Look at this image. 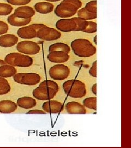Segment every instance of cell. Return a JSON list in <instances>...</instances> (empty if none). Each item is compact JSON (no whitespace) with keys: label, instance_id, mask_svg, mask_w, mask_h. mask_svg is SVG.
Masks as SVG:
<instances>
[{"label":"cell","instance_id":"836d02e7","mask_svg":"<svg viewBox=\"0 0 131 148\" xmlns=\"http://www.w3.org/2000/svg\"><path fill=\"white\" fill-rule=\"evenodd\" d=\"M26 114H46V112L41 110H31L28 111Z\"/></svg>","mask_w":131,"mask_h":148},{"label":"cell","instance_id":"d6a6232c","mask_svg":"<svg viewBox=\"0 0 131 148\" xmlns=\"http://www.w3.org/2000/svg\"><path fill=\"white\" fill-rule=\"evenodd\" d=\"M89 74L94 77H97V61H94L89 70Z\"/></svg>","mask_w":131,"mask_h":148},{"label":"cell","instance_id":"cb8c5ba5","mask_svg":"<svg viewBox=\"0 0 131 148\" xmlns=\"http://www.w3.org/2000/svg\"><path fill=\"white\" fill-rule=\"evenodd\" d=\"M11 88L8 81L5 78L0 77V95H5L8 93Z\"/></svg>","mask_w":131,"mask_h":148},{"label":"cell","instance_id":"d590c367","mask_svg":"<svg viewBox=\"0 0 131 148\" xmlns=\"http://www.w3.org/2000/svg\"><path fill=\"white\" fill-rule=\"evenodd\" d=\"M6 63L4 60H2V59H0V66H2V65H5Z\"/></svg>","mask_w":131,"mask_h":148},{"label":"cell","instance_id":"7a4b0ae2","mask_svg":"<svg viewBox=\"0 0 131 148\" xmlns=\"http://www.w3.org/2000/svg\"><path fill=\"white\" fill-rule=\"evenodd\" d=\"M81 6L80 0H63L56 6L54 13L60 18H70L74 16Z\"/></svg>","mask_w":131,"mask_h":148},{"label":"cell","instance_id":"6da1fadb","mask_svg":"<svg viewBox=\"0 0 131 148\" xmlns=\"http://www.w3.org/2000/svg\"><path fill=\"white\" fill-rule=\"evenodd\" d=\"M71 48L75 55L80 58H89L94 55L97 49L89 40L78 38L73 40L71 44Z\"/></svg>","mask_w":131,"mask_h":148},{"label":"cell","instance_id":"83f0119b","mask_svg":"<svg viewBox=\"0 0 131 148\" xmlns=\"http://www.w3.org/2000/svg\"><path fill=\"white\" fill-rule=\"evenodd\" d=\"M13 11L11 5L7 3H0V16H8Z\"/></svg>","mask_w":131,"mask_h":148},{"label":"cell","instance_id":"74e56055","mask_svg":"<svg viewBox=\"0 0 131 148\" xmlns=\"http://www.w3.org/2000/svg\"><path fill=\"white\" fill-rule=\"evenodd\" d=\"M96 38H97V36H95V37H94V43H96H96H97V42H96Z\"/></svg>","mask_w":131,"mask_h":148},{"label":"cell","instance_id":"4316f807","mask_svg":"<svg viewBox=\"0 0 131 148\" xmlns=\"http://www.w3.org/2000/svg\"><path fill=\"white\" fill-rule=\"evenodd\" d=\"M39 86L49 87L55 90L57 92H58L59 90V87L58 84L52 80H44L39 84Z\"/></svg>","mask_w":131,"mask_h":148},{"label":"cell","instance_id":"e575fe53","mask_svg":"<svg viewBox=\"0 0 131 148\" xmlns=\"http://www.w3.org/2000/svg\"><path fill=\"white\" fill-rule=\"evenodd\" d=\"M97 88V84H94V85L92 86V88H91L92 92V93L94 94V95H97V92H96V89L97 88Z\"/></svg>","mask_w":131,"mask_h":148},{"label":"cell","instance_id":"d4e9b609","mask_svg":"<svg viewBox=\"0 0 131 148\" xmlns=\"http://www.w3.org/2000/svg\"><path fill=\"white\" fill-rule=\"evenodd\" d=\"M73 19L77 25L75 32H83L88 27V21L79 17H74L73 18Z\"/></svg>","mask_w":131,"mask_h":148},{"label":"cell","instance_id":"ba28073f","mask_svg":"<svg viewBox=\"0 0 131 148\" xmlns=\"http://www.w3.org/2000/svg\"><path fill=\"white\" fill-rule=\"evenodd\" d=\"M16 49L20 53L26 55H35L39 52L41 47L37 43L31 41H23L17 44Z\"/></svg>","mask_w":131,"mask_h":148},{"label":"cell","instance_id":"2e32d148","mask_svg":"<svg viewBox=\"0 0 131 148\" xmlns=\"http://www.w3.org/2000/svg\"><path fill=\"white\" fill-rule=\"evenodd\" d=\"M18 37L13 34H6L0 36V46L3 47H11L18 42Z\"/></svg>","mask_w":131,"mask_h":148},{"label":"cell","instance_id":"d6986e66","mask_svg":"<svg viewBox=\"0 0 131 148\" xmlns=\"http://www.w3.org/2000/svg\"><path fill=\"white\" fill-rule=\"evenodd\" d=\"M31 18L29 19H21L16 17L14 14L9 16L7 21L13 27H24L29 24L31 21Z\"/></svg>","mask_w":131,"mask_h":148},{"label":"cell","instance_id":"ffe728a7","mask_svg":"<svg viewBox=\"0 0 131 148\" xmlns=\"http://www.w3.org/2000/svg\"><path fill=\"white\" fill-rule=\"evenodd\" d=\"M35 11L41 14H49L52 12L54 9V5L48 2H38L35 5Z\"/></svg>","mask_w":131,"mask_h":148},{"label":"cell","instance_id":"44dd1931","mask_svg":"<svg viewBox=\"0 0 131 148\" xmlns=\"http://www.w3.org/2000/svg\"><path fill=\"white\" fill-rule=\"evenodd\" d=\"M16 73V69L10 65H3L0 66V77L8 78L13 76Z\"/></svg>","mask_w":131,"mask_h":148},{"label":"cell","instance_id":"5b68a950","mask_svg":"<svg viewBox=\"0 0 131 148\" xmlns=\"http://www.w3.org/2000/svg\"><path fill=\"white\" fill-rule=\"evenodd\" d=\"M13 79L18 84L27 86H35L39 83L41 77L36 73H16Z\"/></svg>","mask_w":131,"mask_h":148},{"label":"cell","instance_id":"4fadbf2b","mask_svg":"<svg viewBox=\"0 0 131 148\" xmlns=\"http://www.w3.org/2000/svg\"><path fill=\"white\" fill-rule=\"evenodd\" d=\"M47 58L52 63L61 64L67 62L69 58V56L63 51H53L49 52Z\"/></svg>","mask_w":131,"mask_h":148},{"label":"cell","instance_id":"8fae6325","mask_svg":"<svg viewBox=\"0 0 131 148\" xmlns=\"http://www.w3.org/2000/svg\"><path fill=\"white\" fill-rule=\"evenodd\" d=\"M76 23L72 18H63L58 20L56 23V27L58 30L63 32H75Z\"/></svg>","mask_w":131,"mask_h":148},{"label":"cell","instance_id":"1f68e13d","mask_svg":"<svg viewBox=\"0 0 131 148\" xmlns=\"http://www.w3.org/2000/svg\"><path fill=\"white\" fill-rule=\"evenodd\" d=\"M9 30L8 24L3 21H0V35L6 34Z\"/></svg>","mask_w":131,"mask_h":148},{"label":"cell","instance_id":"30bf717a","mask_svg":"<svg viewBox=\"0 0 131 148\" xmlns=\"http://www.w3.org/2000/svg\"><path fill=\"white\" fill-rule=\"evenodd\" d=\"M58 93L52 88L38 86L33 90V96L39 101H47L53 99Z\"/></svg>","mask_w":131,"mask_h":148},{"label":"cell","instance_id":"52a82bcc","mask_svg":"<svg viewBox=\"0 0 131 148\" xmlns=\"http://www.w3.org/2000/svg\"><path fill=\"white\" fill-rule=\"evenodd\" d=\"M61 37V33L57 29L46 25L39 29L37 32V37L43 41H52L58 40Z\"/></svg>","mask_w":131,"mask_h":148},{"label":"cell","instance_id":"9a60e30c","mask_svg":"<svg viewBox=\"0 0 131 148\" xmlns=\"http://www.w3.org/2000/svg\"><path fill=\"white\" fill-rule=\"evenodd\" d=\"M13 14L19 18L29 19L35 16V11L30 6H21L17 8Z\"/></svg>","mask_w":131,"mask_h":148},{"label":"cell","instance_id":"f1b7e54d","mask_svg":"<svg viewBox=\"0 0 131 148\" xmlns=\"http://www.w3.org/2000/svg\"><path fill=\"white\" fill-rule=\"evenodd\" d=\"M84 32L88 34H93L97 32V24L94 21H88V25L86 29L84 30Z\"/></svg>","mask_w":131,"mask_h":148},{"label":"cell","instance_id":"3957f363","mask_svg":"<svg viewBox=\"0 0 131 148\" xmlns=\"http://www.w3.org/2000/svg\"><path fill=\"white\" fill-rule=\"evenodd\" d=\"M62 87L64 93L71 98H80L86 94L85 84L78 79H70L65 81Z\"/></svg>","mask_w":131,"mask_h":148},{"label":"cell","instance_id":"8992f818","mask_svg":"<svg viewBox=\"0 0 131 148\" xmlns=\"http://www.w3.org/2000/svg\"><path fill=\"white\" fill-rule=\"evenodd\" d=\"M70 74L67 66L64 64H56L50 68L49 71L50 77L54 80L61 81L66 79Z\"/></svg>","mask_w":131,"mask_h":148},{"label":"cell","instance_id":"603a6c76","mask_svg":"<svg viewBox=\"0 0 131 148\" xmlns=\"http://www.w3.org/2000/svg\"><path fill=\"white\" fill-rule=\"evenodd\" d=\"M77 15L79 18H81L85 21L95 19L97 18V13H92L88 11L85 7L79 10L77 12Z\"/></svg>","mask_w":131,"mask_h":148},{"label":"cell","instance_id":"277c9868","mask_svg":"<svg viewBox=\"0 0 131 148\" xmlns=\"http://www.w3.org/2000/svg\"><path fill=\"white\" fill-rule=\"evenodd\" d=\"M6 64L13 66L27 68L33 64V59L29 56L21 53H11L5 56V60Z\"/></svg>","mask_w":131,"mask_h":148},{"label":"cell","instance_id":"8d00e7d4","mask_svg":"<svg viewBox=\"0 0 131 148\" xmlns=\"http://www.w3.org/2000/svg\"><path fill=\"white\" fill-rule=\"evenodd\" d=\"M48 2H58V1H60L61 0H45Z\"/></svg>","mask_w":131,"mask_h":148},{"label":"cell","instance_id":"9c48e42d","mask_svg":"<svg viewBox=\"0 0 131 148\" xmlns=\"http://www.w3.org/2000/svg\"><path fill=\"white\" fill-rule=\"evenodd\" d=\"M45 25L43 24H32L28 27L19 29L17 34L18 36L24 39H31L37 37V32L39 29Z\"/></svg>","mask_w":131,"mask_h":148},{"label":"cell","instance_id":"4dcf8cb0","mask_svg":"<svg viewBox=\"0 0 131 148\" xmlns=\"http://www.w3.org/2000/svg\"><path fill=\"white\" fill-rule=\"evenodd\" d=\"M31 0H7V2L12 5H26L30 3Z\"/></svg>","mask_w":131,"mask_h":148},{"label":"cell","instance_id":"484cf974","mask_svg":"<svg viewBox=\"0 0 131 148\" xmlns=\"http://www.w3.org/2000/svg\"><path fill=\"white\" fill-rule=\"evenodd\" d=\"M97 98L96 97H89L86 98L84 99L83 103L85 107H86L90 109H92L94 110H96L97 109Z\"/></svg>","mask_w":131,"mask_h":148},{"label":"cell","instance_id":"ac0fdd59","mask_svg":"<svg viewBox=\"0 0 131 148\" xmlns=\"http://www.w3.org/2000/svg\"><path fill=\"white\" fill-rule=\"evenodd\" d=\"M18 106L11 101H0V112L2 114H11L17 109Z\"/></svg>","mask_w":131,"mask_h":148},{"label":"cell","instance_id":"e0dca14e","mask_svg":"<svg viewBox=\"0 0 131 148\" xmlns=\"http://www.w3.org/2000/svg\"><path fill=\"white\" fill-rule=\"evenodd\" d=\"M16 104L21 108L29 109L36 106L37 101L34 98L30 97H23L18 99Z\"/></svg>","mask_w":131,"mask_h":148},{"label":"cell","instance_id":"7c38bea8","mask_svg":"<svg viewBox=\"0 0 131 148\" xmlns=\"http://www.w3.org/2000/svg\"><path fill=\"white\" fill-rule=\"evenodd\" d=\"M42 109L49 114H58L63 111V104L57 101L49 100L43 104Z\"/></svg>","mask_w":131,"mask_h":148},{"label":"cell","instance_id":"f546056e","mask_svg":"<svg viewBox=\"0 0 131 148\" xmlns=\"http://www.w3.org/2000/svg\"><path fill=\"white\" fill-rule=\"evenodd\" d=\"M85 8L91 12L97 13V0L90 1L86 4Z\"/></svg>","mask_w":131,"mask_h":148},{"label":"cell","instance_id":"7402d4cb","mask_svg":"<svg viewBox=\"0 0 131 148\" xmlns=\"http://www.w3.org/2000/svg\"><path fill=\"white\" fill-rule=\"evenodd\" d=\"M48 51L49 52L53 51H63L68 54L71 51V48L68 45L64 43H55L49 46Z\"/></svg>","mask_w":131,"mask_h":148},{"label":"cell","instance_id":"5bb4252c","mask_svg":"<svg viewBox=\"0 0 131 148\" xmlns=\"http://www.w3.org/2000/svg\"><path fill=\"white\" fill-rule=\"evenodd\" d=\"M66 109L69 114L84 115L86 114L85 107L77 101L67 103L66 106Z\"/></svg>","mask_w":131,"mask_h":148}]
</instances>
